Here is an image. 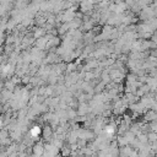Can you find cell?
I'll list each match as a JSON object with an SVG mask.
<instances>
[{
  "instance_id": "cell-1",
  "label": "cell",
  "mask_w": 157,
  "mask_h": 157,
  "mask_svg": "<svg viewBox=\"0 0 157 157\" xmlns=\"http://www.w3.org/2000/svg\"><path fill=\"white\" fill-rule=\"evenodd\" d=\"M32 151H33V155H34L36 157H39L41 155H43V153H44V146H43V144H36L34 147L32 149Z\"/></svg>"
},
{
  "instance_id": "cell-2",
  "label": "cell",
  "mask_w": 157,
  "mask_h": 157,
  "mask_svg": "<svg viewBox=\"0 0 157 157\" xmlns=\"http://www.w3.org/2000/svg\"><path fill=\"white\" fill-rule=\"evenodd\" d=\"M31 134H32V136H37V135L41 134V129H39V126H34L31 130Z\"/></svg>"
}]
</instances>
